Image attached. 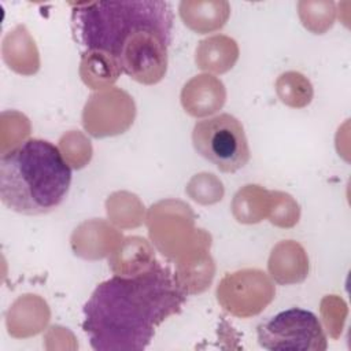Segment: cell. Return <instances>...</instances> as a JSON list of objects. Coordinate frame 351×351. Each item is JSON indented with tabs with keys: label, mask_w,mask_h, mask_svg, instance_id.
Masks as SVG:
<instances>
[{
	"label": "cell",
	"mask_w": 351,
	"mask_h": 351,
	"mask_svg": "<svg viewBox=\"0 0 351 351\" xmlns=\"http://www.w3.org/2000/svg\"><path fill=\"white\" fill-rule=\"evenodd\" d=\"M184 303L174 274L154 262L136 274L100 282L82 308V329L96 351H141Z\"/></svg>",
	"instance_id": "1"
},
{
	"label": "cell",
	"mask_w": 351,
	"mask_h": 351,
	"mask_svg": "<svg viewBox=\"0 0 351 351\" xmlns=\"http://www.w3.org/2000/svg\"><path fill=\"white\" fill-rule=\"evenodd\" d=\"M71 23L81 48L108 56L133 80L154 84L163 77L173 29V11L167 1L78 4Z\"/></svg>",
	"instance_id": "2"
},
{
	"label": "cell",
	"mask_w": 351,
	"mask_h": 351,
	"mask_svg": "<svg viewBox=\"0 0 351 351\" xmlns=\"http://www.w3.org/2000/svg\"><path fill=\"white\" fill-rule=\"evenodd\" d=\"M71 184V169L59 148L29 138L0 159V197L10 210L38 215L56 208Z\"/></svg>",
	"instance_id": "3"
},
{
	"label": "cell",
	"mask_w": 351,
	"mask_h": 351,
	"mask_svg": "<svg viewBox=\"0 0 351 351\" xmlns=\"http://www.w3.org/2000/svg\"><path fill=\"white\" fill-rule=\"evenodd\" d=\"M192 143L200 156L225 173H234L250 160L244 128L230 114H219L196 122Z\"/></svg>",
	"instance_id": "4"
},
{
	"label": "cell",
	"mask_w": 351,
	"mask_h": 351,
	"mask_svg": "<svg viewBox=\"0 0 351 351\" xmlns=\"http://www.w3.org/2000/svg\"><path fill=\"white\" fill-rule=\"evenodd\" d=\"M261 347L270 351H319L326 336L318 317L304 308L284 310L256 328Z\"/></svg>",
	"instance_id": "5"
}]
</instances>
